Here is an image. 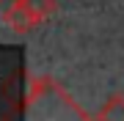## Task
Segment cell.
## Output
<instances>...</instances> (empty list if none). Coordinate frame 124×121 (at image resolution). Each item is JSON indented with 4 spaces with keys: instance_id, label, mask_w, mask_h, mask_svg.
Segmentation results:
<instances>
[{
    "instance_id": "cell-3",
    "label": "cell",
    "mask_w": 124,
    "mask_h": 121,
    "mask_svg": "<svg viewBox=\"0 0 124 121\" xmlns=\"http://www.w3.org/2000/svg\"><path fill=\"white\" fill-rule=\"evenodd\" d=\"M22 3L28 6V11L36 17V22H39V25L50 22V19L58 14V0H22Z\"/></svg>"
},
{
    "instance_id": "cell-1",
    "label": "cell",
    "mask_w": 124,
    "mask_h": 121,
    "mask_svg": "<svg viewBox=\"0 0 124 121\" xmlns=\"http://www.w3.org/2000/svg\"><path fill=\"white\" fill-rule=\"evenodd\" d=\"M22 121H97L77 105V99L47 74H33L25 91Z\"/></svg>"
},
{
    "instance_id": "cell-5",
    "label": "cell",
    "mask_w": 124,
    "mask_h": 121,
    "mask_svg": "<svg viewBox=\"0 0 124 121\" xmlns=\"http://www.w3.org/2000/svg\"><path fill=\"white\" fill-rule=\"evenodd\" d=\"M3 3H6V0H0V6H3Z\"/></svg>"
},
{
    "instance_id": "cell-2",
    "label": "cell",
    "mask_w": 124,
    "mask_h": 121,
    "mask_svg": "<svg viewBox=\"0 0 124 121\" xmlns=\"http://www.w3.org/2000/svg\"><path fill=\"white\" fill-rule=\"evenodd\" d=\"M3 22L8 25V30L19 33V36H25V33H31V30H36V28H39L36 17L28 11V6L22 3V0H14V3L6 6V11H3Z\"/></svg>"
},
{
    "instance_id": "cell-4",
    "label": "cell",
    "mask_w": 124,
    "mask_h": 121,
    "mask_svg": "<svg viewBox=\"0 0 124 121\" xmlns=\"http://www.w3.org/2000/svg\"><path fill=\"white\" fill-rule=\"evenodd\" d=\"M97 121H124V94H113L97 113Z\"/></svg>"
}]
</instances>
